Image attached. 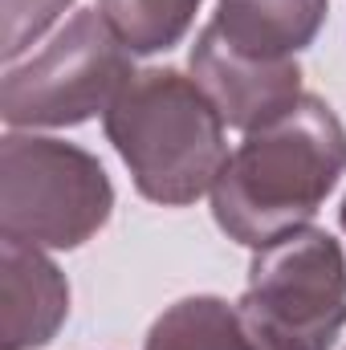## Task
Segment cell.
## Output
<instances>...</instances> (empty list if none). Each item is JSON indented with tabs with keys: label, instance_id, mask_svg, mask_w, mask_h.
<instances>
[{
	"label": "cell",
	"instance_id": "obj_1",
	"mask_svg": "<svg viewBox=\"0 0 346 350\" xmlns=\"http://www.w3.org/2000/svg\"><path fill=\"white\" fill-rule=\"evenodd\" d=\"M346 172V126L334 106L306 94L285 118L245 135L212 183V216L228 241L269 249L318 216Z\"/></svg>",
	"mask_w": 346,
	"mask_h": 350
},
{
	"label": "cell",
	"instance_id": "obj_2",
	"mask_svg": "<svg viewBox=\"0 0 346 350\" xmlns=\"http://www.w3.org/2000/svg\"><path fill=\"white\" fill-rule=\"evenodd\" d=\"M102 126L139 196L163 208H183L208 196L228 159V122L216 102L196 78L172 66L135 70L102 114Z\"/></svg>",
	"mask_w": 346,
	"mask_h": 350
},
{
	"label": "cell",
	"instance_id": "obj_3",
	"mask_svg": "<svg viewBox=\"0 0 346 350\" xmlns=\"http://www.w3.org/2000/svg\"><path fill=\"white\" fill-rule=\"evenodd\" d=\"M114 212V183L86 147L8 131L0 143V232L37 249H82Z\"/></svg>",
	"mask_w": 346,
	"mask_h": 350
},
{
	"label": "cell",
	"instance_id": "obj_4",
	"mask_svg": "<svg viewBox=\"0 0 346 350\" xmlns=\"http://www.w3.org/2000/svg\"><path fill=\"white\" fill-rule=\"evenodd\" d=\"M257 350H334L346 326V257L322 228L257 249L237 301Z\"/></svg>",
	"mask_w": 346,
	"mask_h": 350
},
{
	"label": "cell",
	"instance_id": "obj_5",
	"mask_svg": "<svg viewBox=\"0 0 346 350\" xmlns=\"http://www.w3.org/2000/svg\"><path fill=\"white\" fill-rule=\"evenodd\" d=\"M135 53L114 37L98 8L74 12L41 53L8 66L0 114L12 131L82 126L106 114L118 90L135 78Z\"/></svg>",
	"mask_w": 346,
	"mask_h": 350
},
{
	"label": "cell",
	"instance_id": "obj_6",
	"mask_svg": "<svg viewBox=\"0 0 346 350\" xmlns=\"http://www.w3.org/2000/svg\"><path fill=\"white\" fill-rule=\"evenodd\" d=\"M187 66H191V78L204 86V94L216 102L220 118L245 135L273 126L306 98L297 57L289 62L249 57V53L228 49L208 29H200Z\"/></svg>",
	"mask_w": 346,
	"mask_h": 350
},
{
	"label": "cell",
	"instance_id": "obj_7",
	"mask_svg": "<svg viewBox=\"0 0 346 350\" xmlns=\"http://www.w3.org/2000/svg\"><path fill=\"white\" fill-rule=\"evenodd\" d=\"M70 318V281L45 249L8 241L0 245V347L41 350Z\"/></svg>",
	"mask_w": 346,
	"mask_h": 350
},
{
	"label": "cell",
	"instance_id": "obj_8",
	"mask_svg": "<svg viewBox=\"0 0 346 350\" xmlns=\"http://www.w3.org/2000/svg\"><path fill=\"white\" fill-rule=\"evenodd\" d=\"M326 12L330 0H216V12L204 29L237 53L289 62L314 45Z\"/></svg>",
	"mask_w": 346,
	"mask_h": 350
},
{
	"label": "cell",
	"instance_id": "obj_9",
	"mask_svg": "<svg viewBox=\"0 0 346 350\" xmlns=\"http://www.w3.org/2000/svg\"><path fill=\"white\" fill-rule=\"evenodd\" d=\"M143 350H257L249 338V326L241 318L237 306H228L224 297L200 293V297H183L168 306L147 338Z\"/></svg>",
	"mask_w": 346,
	"mask_h": 350
},
{
	"label": "cell",
	"instance_id": "obj_10",
	"mask_svg": "<svg viewBox=\"0 0 346 350\" xmlns=\"http://www.w3.org/2000/svg\"><path fill=\"white\" fill-rule=\"evenodd\" d=\"M200 4L204 0H98V12L131 53L151 57L187 37Z\"/></svg>",
	"mask_w": 346,
	"mask_h": 350
},
{
	"label": "cell",
	"instance_id": "obj_11",
	"mask_svg": "<svg viewBox=\"0 0 346 350\" xmlns=\"http://www.w3.org/2000/svg\"><path fill=\"white\" fill-rule=\"evenodd\" d=\"M74 0H4V66H16L62 16Z\"/></svg>",
	"mask_w": 346,
	"mask_h": 350
},
{
	"label": "cell",
	"instance_id": "obj_12",
	"mask_svg": "<svg viewBox=\"0 0 346 350\" xmlns=\"http://www.w3.org/2000/svg\"><path fill=\"white\" fill-rule=\"evenodd\" d=\"M343 232H346V200H343Z\"/></svg>",
	"mask_w": 346,
	"mask_h": 350
}]
</instances>
